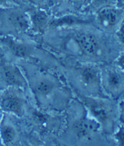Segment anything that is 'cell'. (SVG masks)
Listing matches in <instances>:
<instances>
[{"label": "cell", "instance_id": "cell-2", "mask_svg": "<svg viewBox=\"0 0 124 146\" xmlns=\"http://www.w3.org/2000/svg\"><path fill=\"white\" fill-rule=\"evenodd\" d=\"M0 136L5 144L13 142L16 136V132L14 128L9 125H0Z\"/></svg>", "mask_w": 124, "mask_h": 146}, {"label": "cell", "instance_id": "cell-1", "mask_svg": "<svg viewBox=\"0 0 124 146\" xmlns=\"http://www.w3.org/2000/svg\"><path fill=\"white\" fill-rule=\"evenodd\" d=\"M1 106L3 109L9 112L18 115L22 113V101L16 96H5L2 100Z\"/></svg>", "mask_w": 124, "mask_h": 146}, {"label": "cell", "instance_id": "cell-3", "mask_svg": "<svg viewBox=\"0 0 124 146\" xmlns=\"http://www.w3.org/2000/svg\"><path fill=\"white\" fill-rule=\"evenodd\" d=\"M1 119H2V113H0V122H1Z\"/></svg>", "mask_w": 124, "mask_h": 146}]
</instances>
